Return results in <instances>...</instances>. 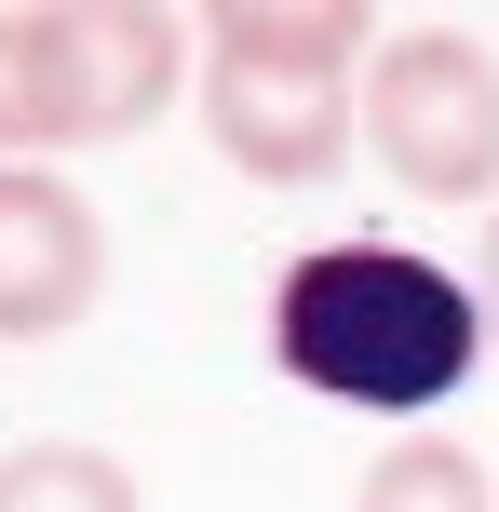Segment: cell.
Segmentation results:
<instances>
[{
  "mask_svg": "<svg viewBox=\"0 0 499 512\" xmlns=\"http://www.w3.org/2000/svg\"><path fill=\"white\" fill-rule=\"evenodd\" d=\"M0 512H149V499H135V472L108 445L41 432V445H0Z\"/></svg>",
  "mask_w": 499,
  "mask_h": 512,
  "instance_id": "obj_7",
  "label": "cell"
},
{
  "mask_svg": "<svg viewBox=\"0 0 499 512\" xmlns=\"http://www.w3.org/2000/svg\"><path fill=\"white\" fill-rule=\"evenodd\" d=\"M270 364H284L311 405L432 418L446 391H473V364H486L473 270H432V256H405V243H311L270 283Z\"/></svg>",
  "mask_w": 499,
  "mask_h": 512,
  "instance_id": "obj_1",
  "label": "cell"
},
{
  "mask_svg": "<svg viewBox=\"0 0 499 512\" xmlns=\"http://www.w3.org/2000/svg\"><path fill=\"white\" fill-rule=\"evenodd\" d=\"M351 512H499V472L473 459V445H446V432H405V445L365 459Z\"/></svg>",
  "mask_w": 499,
  "mask_h": 512,
  "instance_id": "obj_6",
  "label": "cell"
},
{
  "mask_svg": "<svg viewBox=\"0 0 499 512\" xmlns=\"http://www.w3.org/2000/svg\"><path fill=\"white\" fill-rule=\"evenodd\" d=\"M189 68H203V27L149 0H14L0 14V162L149 135Z\"/></svg>",
  "mask_w": 499,
  "mask_h": 512,
  "instance_id": "obj_3",
  "label": "cell"
},
{
  "mask_svg": "<svg viewBox=\"0 0 499 512\" xmlns=\"http://www.w3.org/2000/svg\"><path fill=\"white\" fill-rule=\"evenodd\" d=\"M351 0H216L203 14V135L257 189H311L351 162L365 108H351V54H378Z\"/></svg>",
  "mask_w": 499,
  "mask_h": 512,
  "instance_id": "obj_2",
  "label": "cell"
},
{
  "mask_svg": "<svg viewBox=\"0 0 499 512\" xmlns=\"http://www.w3.org/2000/svg\"><path fill=\"white\" fill-rule=\"evenodd\" d=\"M365 162L405 203H486L499 189V54L473 27H392L365 54Z\"/></svg>",
  "mask_w": 499,
  "mask_h": 512,
  "instance_id": "obj_4",
  "label": "cell"
},
{
  "mask_svg": "<svg viewBox=\"0 0 499 512\" xmlns=\"http://www.w3.org/2000/svg\"><path fill=\"white\" fill-rule=\"evenodd\" d=\"M473 310H486V351H499V230H486V256H473Z\"/></svg>",
  "mask_w": 499,
  "mask_h": 512,
  "instance_id": "obj_8",
  "label": "cell"
},
{
  "mask_svg": "<svg viewBox=\"0 0 499 512\" xmlns=\"http://www.w3.org/2000/svg\"><path fill=\"white\" fill-rule=\"evenodd\" d=\"M108 297V216L54 162H0V351L68 337Z\"/></svg>",
  "mask_w": 499,
  "mask_h": 512,
  "instance_id": "obj_5",
  "label": "cell"
}]
</instances>
